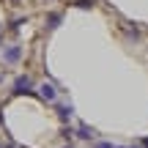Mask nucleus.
<instances>
[{"label": "nucleus", "mask_w": 148, "mask_h": 148, "mask_svg": "<svg viewBox=\"0 0 148 148\" xmlns=\"http://www.w3.org/2000/svg\"><path fill=\"white\" fill-rule=\"evenodd\" d=\"M14 93H16V96H22V93H33V79H30V77H16V82H14Z\"/></svg>", "instance_id": "1"}, {"label": "nucleus", "mask_w": 148, "mask_h": 148, "mask_svg": "<svg viewBox=\"0 0 148 148\" xmlns=\"http://www.w3.org/2000/svg\"><path fill=\"white\" fill-rule=\"evenodd\" d=\"M38 93H41L44 101H55L58 99V90H55V85H49V82H44L41 88H38Z\"/></svg>", "instance_id": "2"}, {"label": "nucleus", "mask_w": 148, "mask_h": 148, "mask_svg": "<svg viewBox=\"0 0 148 148\" xmlns=\"http://www.w3.org/2000/svg\"><path fill=\"white\" fill-rule=\"evenodd\" d=\"M19 55H22V49L16 47V44H11V47L3 52V60H5V63H16V60H19Z\"/></svg>", "instance_id": "3"}, {"label": "nucleus", "mask_w": 148, "mask_h": 148, "mask_svg": "<svg viewBox=\"0 0 148 148\" xmlns=\"http://www.w3.org/2000/svg\"><path fill=\"white\" fill-rule=\"evenodd\" d=\"M77 137H79V140H93L96 134H93V129H90L88 123H79V129H77Z\"/></svg>", "instance_id": "4"}, {"label": "nucleus", "mask_w": 148, "mask_h": 148, "mask_svg": "<svg viewBox=\"0 0 148 148\" xmlns=\"http://www.w3.org/2000/svg\"><path fill=\"white\" fill-rule=\"evenodd\" d=\"M58 115H60V121H69V118L74 115V107H71V104H63V107H58Z\"/></svg>", "instance_id": "5"}, {"label": "nucleus", "mask_w": 148, "mask_h": 148, "mask_svg": "<svg viewBox=\"0 0 148 148\" xmlns=\"http://www.w3.org/2000/svg\"><path fill=\"white\" fill-rule=\"evenodd\" d=\"M58 25H60V14H49L47 16V27H49V30H55Z\"/></svg>", "instance_id": "6"}, {"label": "nucleus", "mask_w": 148, "mask_h": 148, "mask_svg": "<svg viewBox=\"0 0 148 148\" xmlns=\"http://www.w3.org/2000/svg\"><path fill=\"white\" fill-rule=\"evenodd\" d=\"M74 5H77V8H93V0H77Z\"/></svg>", "instance_id": "7"}, {"label": "nucleus", "mask_w": 148, "mask_h": 148, "mask_svg": "<svg viewBox=\"0 0 148 148\" xmlns=\"http://www.w3.org/2000/svg\"><path fill=\"white\" fill-rule=\"evenodd\" d=\"M96 148H115L112 143H96Z\"/></svg>", "instance_id": "8"}, {"label": "nucleus", "mask_w": 148, "mask_h": 148, "mask_svg": "<svg viewBox=\"0 0 148 148\" xmlns=\"http://www.w3.org/2000/svg\"><path fill=\"white\" fill-rule=\"evenodd\" d=\"M118 148H121V145H118Z\"/></svg>", "instance_id": "9"}]
</instances>
